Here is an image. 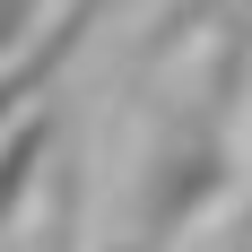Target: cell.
I'll return each mask as SVG.
<instances>
[{
  "label": "cell",
  "instance_id": "cell-1",
  "mask_svg": "<svg viewBox=\"0 0 252 252\" xmlns=\"http://www.w3.org/2000/svg\"><path fill=\"white\" fill-rule=\"evenodd\" d=\"M44 139H52L44 122H18V130H9V148H0V226H9V209H18V191L35 183V157H44Z\"/></svg>",
  "mask_w": 252,
  "mask_h": 252
},
{
  "label": "cell",
  "instance_id": "cell-2",
  "mask_svg": "<svg viewBox=\"0 0 252 252\" xmlns=\"http://www.w3.org/2000/svg\"><path fill=\"white\" fill-rule=\"evenodd\" d=\"M35 9H44V0H0V52H9L26 26H35Z\"/></svg>",
  "mask_w": 252,
  "mask_h": 252
}]
</instances>
